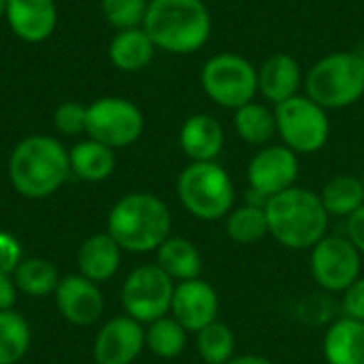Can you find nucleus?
Listing matches in <instances>:
<instances>
[{
    "mask_svg": "<svg viewBox=\"0 0 364 364\" xmlns=\"http://www.w3.org/2000/svg\"><path fill=\"white\" fill-rule=\"evenodd\" d=\"M269 235L288 250H311L326 237L328 220L320 194L307 188H290L267 203Z\"/></svg>",
    "mask_w": 364,
    "mask_h": 364,
    "instance_id": "1",
    "label": "nucleus"
},
{
    "mask_svg": "<svg viewBox=\"0 0 364 364\" xmlns=\"http://www.w3.org/2000/svg\"><path fill=\"white\" fill-rule=\"evenodd\" d=\"M143 30L168 53H194L211 36V13L203 0H151Z\"/></svg>",
    "mask_w": 364,
    "mask_h": 364,
    "instance_id": "2",
    "label": "nucleus"
},
{
    "mask_svg": "<svg viewBox=\"0 0 364 364\" xmlns=\"http://www.w3.org/2000/svg\"><path fill=\"white\" fill-rule=\"evenodd\" d=\"M171 211L154 194L134 192L115 203L109 213V235L115 243L134 254L158 250L171 237Z\"/></svg>",
    "mask_w": 364,
    "mask_h": 364,
    "instance_id": "3",
    "label": "nucleus"
},
{
    "mask_svg": "<svg viewBox=\"0 0 364 364\" xmlns=\"http://www.w3.org/2000/svg\"><path fill=\"white\" fill-rule=\"evenodd\" d=\"M70 160L62 143L51 136H28L11 154L9 179L26 198L53 194L68 177Z\"/></svg>",
    "mask_w": 364,
    "mask_h": 364,
    "instance_id": "4",
    "label": "nucleus"
},
{
    "mask_svg": "<svg viewBox=\"0 0 364 364\" xmlns=\"http://www.w3.org/2000/svg\"><path fill=\"white\" fill-rule=\"evenodd\" d=\"M177 194L186 211L203 222L224 220L237 198L228 171L215 160L188 164L177 179Z\"/></svg>",
    "mask_w": 364,
    "mask_h": 364,
    "instance_id": "5",
    "label": "nucleus"
},
{
    "mask_svg": "<svg viewBox=\"0 0 364 364\" xmlns=\"http://www.w3.org/2000/svg\"><path fill=\"white\" fill-rule=\"evenodd\" d=\"M307 96L322 109H343L364 96V62L358 53L337 51L320 62L305 77Z\"/></svg>",
    "mask_w": 364,
    "mask_h": 364,
    "instance_id": "6",
    "label": "nucleus"
},
{
    "mask_svg": "<svg viewBox=\"0 0 364 364\" xmlns=\"http://www.w3.org/2000/svg\"><path fill=\"white\" fill-rule=\"evenodd\" d=\"M205 94L224 109H241L258 92V68L237 53H218L209 58L200 73Z\"/></svg>",
    "mask_w": 364,
    "mask_h": 364,
    "instance_id": "7",
    "label": "nucleus"
},
{
    "mask_svg": "<svg viewBox=\"0 0 364 364\" xmlns=\"http://www.w3.org/2000/svg\"><path fill=\"white\" fill-rule=\"evenodd\" d=\"M277 132L284 145L294 154H316L331 136V122L326 109L314 102L309 96H292L275 109Z\"/></svg>",
    "mask_w": 364,
    "mask_h": 364,
    "instance_id": "8",
    "label": "nucleus"
},
{
    "mask_svg": "<svg viewBox=\"0 0 364 364\" xmlns=\"http://www.w3.org/2000/svg\"><path fill=\"white\" fill-rule=\"evenodd\" d=\"M173 294L175 282L158 264H143L126 277L122 303L130 318L141 324H151L171 311Z\"/></svg>",
    "mask_w": 364,
    "mask_h": 364,
    "instance_id": "9",
    "label": "nucleus"
},
{
    "mask_svg": "<svg viewBox=\"0 0 364 364\" xmlns=\"http://www.w3.org/2000/svg\"><path fill=\"white\" fill-rule=\"evenodd\" d=\"M309 267L320 290L343 294L360 277L363 254L348 237L326 235L311 247Z\"/></svg>",
    "mask_w": 364,
    "mask_h": 364,
    "instance_id": "10",
    "label": "nucleus"
},
{
    "mask_svg": "<svg viewBox=\"0 0 364 364\" xmlns=\"http://www.w3.org/2000/svg\"><path fill=\"white\" fill-rule=\"evenodd\" d=\"M143 126L141 109L126 98L107 96L87 107L85 132L111 149L132 145L143 134Z\"/></svg>",
    "mask_w": 364,
    "mask_h": 364,
    "instance_id": "11",
    "label": "nucleus"
},
{
    "mask_svg": "<svg viewBox=\"0 0 364 364\" xmlns=\"http://www.w3.org/2000/svg\"><path fill=\"white\" fill-rule=\"evenodd\" d=\"M299 154L286 145L262 147L247 166L250 190L271 200L273 196L294 188L299 179Z\"/></svg>",
    "mask_w": 364,
    "mask_h": 364,
    "instance_id": "12",
    "label": "nucleus"
},
{
    "mask_svg": "<svg viewBox=\"0 0 364 364\" xmlns=\"http://www.w3.org/2000/svg\"><path fill=\"white\" fill-rule=\"evenodd\" d=\"M171 314L188 333H198L218 320L220 314L218 290L200 277L179 282L175 284Z\"/></svg>",
    "mask_w": 364,
    "mask_h": 364,
    "instance_id": "13",
    "label": "nucleus"
},
{
    "mask_svg": "<svg viewBox=\"0 0 364 364\" xmlns=\"http://www.w3.org/2000/svg\"><path fill=\"white\" fill-rule=\"evenodd\" d=\"M145 346L141 322L130 316L109 320L94 341V360L98 364H132Z\"/></svg>",
    "mask_w": 364,
    "mask_h": 364,
    "instance_id": "14",
    "label": "nucleus"
},
{
    "mask_svg": "<svg viewBox=\"0 0 364 364\" xmlns=\"http://www.w3.org/2000/svg\"><path fill=\"white\" fill-rule=\"evenodd\" d=\"M55 303L60 314L77 326L94 324L105 309V299L96 282L83 275H68L60 279L55 288Z\"/></svg>",
    "mask_w": 364,
    "mask_h": 364,
    "instance_id": "15",
    "label": "nucleus"
},
{
    "mask_svg": "<svg viewBox=\"0 0 364 364\" xmlns=\"http://www.w3.org/2000/svg\"><path fill=\"white\" fill-rule=\"evenodd\" d=\"M6 19L21 41L41 43L51 36L58 11L53 0H9Z\"/></svg>",
    "mask_w": 364,
    "mask_h": 364,
    "instance_id": "16",
    "label": "nucleus"
},
{
    "mask_svg": "<svg viewBox=\"0 0 364 364\" xmlns=\"http://www.w3.org/2000/svg\"><path fill=\"white\" fill-rule=\"evenodd\" d=\"M179 145L192 162H213L224 147V128L215 117L196 113L183 122Z\"/></svg>",
    "mask_w": 364,
    "mask_h": 364,
    "instance_id": "17",
    "label": "nucleus"
},
{
    "mask_svg": "<svg viewBox=\"0 0 364 364\" xmlns=\"http://www.w3.org/2000/svg\"><path fill=\"white\" fill-rule=\"evenodd\" d=\"M299 87L301 66L290 53H273L258 68V92L275 105L296 96Z\"/></svg>",
    "mask_w": 364,
    "mask_h": 364,
    "instance_id": "18",
    "label": "nucleus"
},
{
    "mask_svg": "<svg viewBox=\"0 0 364 364\" xmlns=\"http://www.w3.org/2000/svg\"><path fill=\"white\" fill-rule=\"evenodd\" d=\"M322 352L328 364H364V322L348 316L331 322Z\"/></svg>",
    "mask_w": 364,
    "mask_h": 364,
    "instance_id": "19",
    "label": "nucleus"
},
{
    "mask_svg": "<svg viewBox=\"0 0 364 364\" xmlns=\"http://www.w3.org/2000/svg\"><path fill=\"white\" fill-rule=\"evenodd\" d=\"M81 275L100 284L111 279L122 262V247L115 243V239L107 232V235H94L90 237L77 256Z\"/></svg>",
    "mask_w": 364,
    "mask_h": 364,
    "instance_id": "20",
    "label": "nucleus"
},
{
    "mask_svg": "<svg viewBox=\"0 0 364 364\" xmlns=\"http://www.w3.org/2000/svg\"><path fill=\"white\" fill-rule=\"evenodd\" d=\"M158 267L173 279V282H188L198 279L203 273V256L198 247L183 237H168L158 250Z\"/></svg>",
    "mask_w": 364,
    "mask_h": 364,
    "instance_id": "21",
    "label": "nucleus"
},
{
    "mask_svg": "<svg viewBox=\"0 0 364 364\" xmlns=\"http://www.w3.org/2000/svg\"><path fill=\"white\" fill-rule=\"evenodd\" d=\"M154 51L156 45L143 28L119 30L109 45V58L113 66L126 73L143 70L151 62Z\"/></svg>",
    "mask_w": 364,
    "mask_h": 364,
    "instance_id": "22",
    "label": "nucleus"
},
{
    "mask_svg": "<svg viewBox=\"0 0 364 364\" xmlns=\"http://www.w3.org/2000/svg\"><path fill=\"white\" fill-rule=\"evenodd\" d=\"M70 171H75L85 181H102L115 171V154L111 147L87 139L77 143L70 154Z\"/></svg>",
    "mask_w": 364,
    "mask_h": 364,
    "instance_id": "23",
    "label": "nucleus"
},
{
    "mask_svg": "<svg viewBox=\"0 0 364 364\" xmlns=\"http://www.w3.org/2000/svg\"><path fill=\"white\" fill-rule=\"evenodd\" d=\"M322 205L331 218H350L364 205V183L354 175H335L320 192Z\"/></svg>",
    "mask_w": 364,
    "mask_h": 364,
    "instance_id": "24",
    "label": "nucleus"
},
{
    "mask_svg": "<svg viewBox=\"0 0 364 364\" xmlns=\"http://www.w3.org/2000/svg\"><path fill=\"white\" fill-rule=\"evenodd\" d=\"M235 130L250 145H267L277 132V119L273 111L252 100L235 111Z\"/></svg>",
    "mask_w": 364,
    "mask_h": 364,
    "instance_id": "25",
    "label": "nucleus"
},
{
    "mask_svg": "<svg viewBox=\"0 0 364 364\" xmlns=\"http://www.w3.org/2000/svg\"><path fill=\"white\" fill-rule=\"evenodd\" d=\"M224 220H226L224 228H226L228 239L239 245L258 243L269 235V220H267L264 207H254L245 203L232 209Z\"/></svg>",
    "mask_w": 364,
    "mask_h": 364,
    "instance_id": "26",
    "label": "nucleus"
},
{
    "mask_svg": "<svg viewBox=\"0 0 364 364\" xmlns=\"http://www.w3.org/2000/svg\"><path fill=\"white\" fill-rule=\"evenodd\" d=\"M145 346L158 358H177L188 346V331L175 318H160L145 331Z\"/></svg>",
    "mask_w": 364,
    "mask_h": 364,
    "instance_id": "27",
    "label": "nucleus"
},
{
    "mask_svg": "<svg viewBox=\"0 0 364 364\" xmlns=\"http://www.w3.org/2000/svg\"><path fill=\"white\" fill-rule=\"evenodd\" d=\"M237 339L228 324L215 320L196 333V350L205 364H226L235 358Z\"/></svg>",
    "mask_w": 364,
    "mask_h": 364,
    "instance_id": "28",
    "label": "nucleus"
},
{
    "mask_svg": "<svg viewBox=\"0 0 364 364\" xmlns=\"http://www.w3.org/2000/svg\"><path fill=\"white\" fill-rule=\"evenodd\" d=\"M30 326L13 309L0 311V364H15L30 348Z\"/></svg>",
    "mask_w": 364,
    "mask_h": 364,
    "instance_id": "29",
    "label": "nucleus"
},
{
    "mask_svg": "<svg viewBox=\"0 0 364 364\" xmlns=\"http://www.w3.org/2000/svg\"><path fill=\"white\" fill-rule=\"evenodd\" d=\"M55 269L43 258H28L15 269V286L28 296H45L58 288Z\"/></svg>",
    "mask_w": 364,
    "mask_h": 364,
    "instance_id": "30",
    "label": "nucleus"
},
{
    "mask_svg": "<svg viewBox=\"0 0 364 364\" xmlns=\"http://www.w3.org/2000/svg\"><path fill=\"white\" fill-rule=\"evenodd\" d=\"M147 0H100L107 21L117 30L139 28L147 13Z\"/></svg>",
    "mask_w": 364,
    "mask_h": 364,
    "instance_id": "31",
    "label": "nucleus"
},
{
    "mask_svg": "<svg viewBox=\"0 0 364 364\" xmlns=\"http://www.w3.org/2000/svg\"><path fill=\"white\" fill-rule=\"evenodd\" d=\"M341 309V305L335 303L333 294L331 292H311V294H305L299 305H296V316L307 322V324H326V322H335V314Z\"/></svg>",
    "mask_w": 364,
    "mask_h": 364,
    "instance_id": "32",
    "label": "nucleus"
},
{
    "mask_svg": "<svg viewBox=\"0 0 364 364\" xmlns=\"http://www.w3.org/2000/svg\"><path fill=\"white\" fill-rule=\"evenodd\" d=\"M53 122L62 134H79L85 130L87 124V107L77 102H64L55 109Z\"/></svg>",
    "mask_w": 364,
    "mask_h": 364,
    "instance_id": "33",
    "label": "nucleus"
},
{
    "mask_svg": "<svg viewBox=\"0 0 364 364\" xmlns=\"http://www.w3.org/2000/svg\"><path fill=\"white\" fill-rule=\"evenodd\" d=\"M341 311L348 318L364 322V277H358L341 296Z\"/></svg>",
    "mask_w": 364,
    "mask_h": 364,
    "instance_id": "34",
    "label": "nucleus"
},
{
    "mask_svg": "<svg viewBox=\"0 0 364 364\" xmlns=\"http://www.w3.org/2000/svg\"><path fill=\"white\" fill-rule=\"evenodd\" d=\"M21 262V247L19 241L9 235V232H0V273H15V269Z\"/></svg>",
    "mask_w": 364,
    "mask_h": 364,
    "instance_id": "35",
    "label": "nucleus"
},
{
    "mask_svg": "<svg viewBox=\"0 0 364 364\" xmlns=\"http://www.w3.org/2000/svg\"><path fill=\"white\" fill-rule=\"evenodd\" d=\"M348 239L360 254H364V205L348 218Z\"/></svg>",
    "mask_w": 364,
    "mask_h": 364,
    "instance_id": "36",
    "label": "nucleus"
},
{
    "mask_svg": "<svg viewBox=\"0 0 364 364\" xmlns=\"http://www.w3.org/2000/svg\"><path fill=\"white\" fill-rule=\"evenodd\" d=\"M15 282L11 279V275L0 273V311H9L15 305Z\"/></svg>",
    "mask_w": 364,
    "mask_h": 364,
    "instance_id": "37",
    "label": "nucleus"
},
{
    "mask_svg": "<svg viewBox=\"0 0 364 364\" xmlns=\"http://www.w3.org/2000/svg\"><path fill=\"white\" fill-rule=\"evenodd\" d=\"M226 364H275L273 360H269L267 356L260 354H243V356H235L232 360H228Z\"/></svg>",
    "mask_w": 364,
    "mask_h": 364,
    "instance_id": "38",
    "label": "nucleus"
},
{
    "mask_svg": "<svg viewBox=\"0 0 364 364\" xmlns=\"http://www.w3.org/2000/svg\"><path fill=\"white\" fill-rule=\"evenodd\" d=\"M6 4L9 0H0V17H6Z\"/></svg>",
    "mask_w": 364,
    "mask_h": 364,
    "instance_id": "39",
    "label": "nucleus"
},
{
    "mask_svg": "<svg viewBox=\"0 0 364 364\" xmlns=\"http://www.w3.org/2000/svg\"><path fill=\"white\" fill-rule=\"evenodd\" d=\"M358 55H360V60L364 62V47H363V51H358Z\"/></svg>",
    "mask_w": 364,
    "mask_h": 364,
    "instance_id": "40",
    "label": "nucleus"
},
{
    "mask_svg": "<svg viewBox=\"0 0 364 364\" xmlns=\"http://www.w3.org/2000/svg\"><path fill=\"white\" fill-rule=\"evenodd\" d=\"M360 179H363V183H364V173H363V177H360Z\"/></svg>",
    "mask_w": 364,
    "mask_h": 364,
    "instance_id": "41",
    "label": "nucleus"
}]
</instances>
